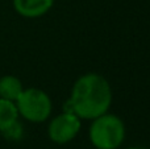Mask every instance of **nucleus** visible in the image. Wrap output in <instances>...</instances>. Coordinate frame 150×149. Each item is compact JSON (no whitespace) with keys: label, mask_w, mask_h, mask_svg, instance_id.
<instances>
[{"label":"nucleus","mask_w":150,"mask_h":149,"mask_svg":"<svg viewBox=\"0 0 150 149\" xmlns=\"http://www.w3.org/2000/svg\"><path fill=\"white\" fill-rule=\"evenodd\" d=\"M111 102L112 94L108 82L99 74H86L75 82L65 111L82 119H96L107 112Z\"/></svg>","instance_id":"f257e3e1"},{"label":"nucleus","mask_w":150,"mask_h":149,"mask_svg":"<svg viewBox=\"0 0 150 149\" xmlns=\"http://www.w3.org/2000/svg\"><path fill=\"white\" fill-rule=\"evenodd\" d=\"M125 128L116 115H100L93 119L90 128V139L98 149H116L124 141Z\"/></svg>","instance_id":"f03ea898"},{"label":"nucleus","mask_w":150,"mask_h":149,"mask_svg":"<svg viewBox=\"0 0 150 149\" xmlns=\"http://www.w3.org/2000/svg\"><path fill=\"white\" fill-rule=\"evenodd\" d=\"M16 102H17L16 104L17 111L29 121L34 123L45 121L52 112L50 98L41 90H23Z\"/></svg>","instance_id":"7ed1b4c3"},{"label":"nucleus","mask_w":150,"mask_h":149,"mask_svg":"<svg viewBox=\"0 0 150 149\" xmlns=\"http://www.w3.org/2000/svg\"><path fill=\"white\" fill-rule=\"evenodd\" d=\"M80 129V121L75 114L65 112L49 124V136L54 143L65 144L73 140Z\"/></svg>","instance_id":"20e7f679"},{"label":"nucleus","mask_w":150,"mask_h":149,"mask_svg":"<svg viewBox=\"0 0 150 149\" xmlns=\"http://www.w3.org/2000/svg\"><path fill=\"white\" fill-rule=\"evenodd\" d=\"M15 9L25 17H38L50 9L53 0H13Z\"/></svg>","instance_id":"39448f33"},{"label":"nucleus","mask_w":150,"mask_h":149,"mask_svg":"<svg viewBox=\"0 0 150 149\" xmlns=\"http://www.w3.org/2000/svg\"><path fill=\"white\" fill-rule=\"evenodd\" d=\"M18 111L13 102L0 98V132H4L15 126Z\"/></svg>","instance_id":"423d86ee"},{"label":"nucleus","mask_w":150,"mask_h":149,"mask_svg":"<svg viewBox=\"0 0 150 149\" xmlns=\"http://www.w3.org/2000/svg\"><path fill=\"white\" fill-rule=\"evenodd\" d=\"M23 92V84L16 77L5 75L0 79V98L16 102Z\"/></svg>","instance_id":"0eeeda50"}]
</instances>
